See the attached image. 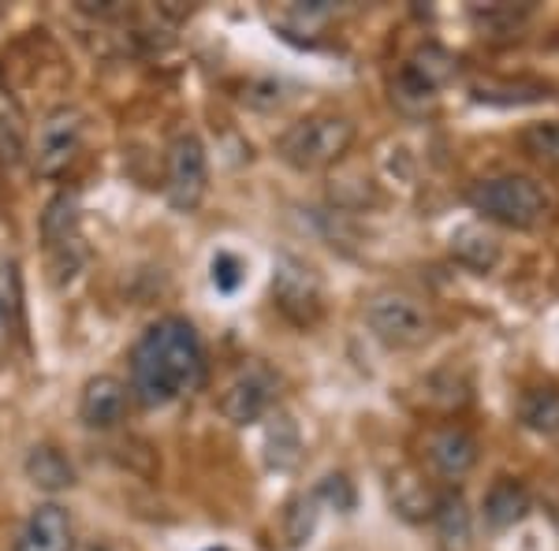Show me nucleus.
Masks as SVG:
<instances>
[{"label": "nucleus", "instance_id": "1", "mask_svg": "<svg viewBox=\"0 0 559 551\" xmlns=\"http://www.w3.org/2000/svg\"><path fill=\"white\" fill-rule=\"evenodd\" d=\"M202 339L183 318H160L131 350V395L150 410L173 406L202 381Z\"/></svg>", "mask_w": 559, "mask_h": 551}, {"label": "nucleus", "instance_id": "2", "mask_svg": "<svg viewBox=\"0 0 559 551\" xmlns=\"http://www.w3.org/2000/svg\"><path fill=\"white\" fill-rule=\"evenodd\" d=\"M355 142V123L336 112H313L276 139V157L295 171H321L336 165Z\"/></svg>", "mask_w": 559, "mask_h": 551}, {"label": "nucleus", "instance_id": "3", "mask_svg": "<svg viewBox=\"0 0 559 551\" xmlns=\"http://www.w3.org/2000/svg\"><path fill=\"white\" fill-rule=\"evenodd\" d=\"M466 202H471L474 213H481L485 220L503 224V228H515V231L537 228L548 213V194L540 191V183L530 176L477 179L471 187V194H466Z\"/></svg>", "mask_w": 559, "mask_h": 551}, {"label": "nucleus", "instance_id": "4", "mask_svg": "<svg viewBox=\"0 0 559 551\" xmlns=\"http://www.w3.org/2000/svg\"><path fill=\"white\" fill-rule=\"evenodd\" d=\"M366 324H369V332L392 350L421 347L432 332V321H429V313L421 310V302L403 291H377L369 298Z\"/></svg>", "mask_w": 559, "mask_h": 551}, {"label": "nucleus", "instance_id": "5", "mask_svg": "<svg viewBox=\"0 0 559 551\" xmlns=\"http://www.w3.org/2000/svg\"><path fill=\"white\" fill-rule=\"evenodd\" d=\"M210 191V157L194 131H183L168 142L165 153V194L179 213H194Z\"/></svg>", "mask_w": 559, "mask_h": 551}, {"label": "nucleus", "instance_id": "6", "mask_svg": "<svg viewBox=\"0 0 559 551\" xmlns=\"http://www.w3.org/2000/svg\"><path fill=\"white\" fill-rule=\"evenodd\" d=\"M83 131H86V123L79 108H71V105L52 108L41 120L38 139H34V153H31L34 171L45 179L64 176L71 168V160L79 157V149H83Z\"/></svg>", "mask_w": 559, "mask_h": 551}, {"label": "nucleus", "instance_id": "7", "mask_svg": "<svg viewBox=\"0 0 559 551\" xmlns=\"http://www.w3.org/2000/svg\"><path fill=\"white\" fill-rule=\"evenodd\" d=\"M276 373L269 366H261V361H250V366H242L236 376L228 381V387L221 392V414L228 418L231 424H254L269 414V406L276 403Z\"/></svg>", "mask_w": 559, "mask_h": 551}, {"label": "nucleus", "instance_id": "8", "mask_svg": "<svg viewBox=\"0 0 559 551\" xmlns=\"http://www.w3.org/2000/svg\"><path fill=\"white\" fill-rule=\"evenodd\" d=\"M273 298L284 318L295 324H313L321 318V279L313 276L310 265L295 257H280L273 276Z\"/></svg>", "mask_w": 559, "mask_h": 551}, {"label": "nucleus", "instance_id": "9", "mask_svg": "<svg viewBox=\"0 0 559 551\" xmlns=\"http://www.w3.org/2000/svg\"><path fill=\"white\" fill-rule=\"evenodd\" d=\"M128 406H131V387L120 376L112 373L90 376L83 384V395H79V421L94 432H108L128 418Z\"/></svg>", "mask_w": 559, "mask_h": 551}, {"label": "nucleus", "instance_id": "10", "mask_svg": "<svg viewBox=\"0 0 559 551\" xmlns=\"http://www.w3.org/2000/svg\"><path fill=\"white\" fill-rule=\"evenodd\" d=\"M75 548V522L60 503H41L26 514L12 540V551H71Z\"/></svg>", "mask_w": 559, "mask_h": 551}, {"label": "nucleus", "instance_id": "11", "mask_svg": "<svg viewBox=\"0 0 559 551\" xmlns=\"http://www.w3.org/2000/svg\"><path fill=\"white\" fill-rule=\"evenodd\" d=\"M41 235H45V247H49V254L57 257V273L68 276L75 273V261L71 254H83V235H79V197L75 194H57L49 205H45L41 213Z\"/></svg>", "mask_w": 559, "mask_h": 551}, {"label": "nucleus", "instance_id": "12", "mask_svg": "<svg viewBox=\"0 0 559 551\" xmlns=\"http://www.w3.org/2000/svg\"><path fill=\"white\" fill-rule=\"evenodd\" d=\"M426 463L432 474H440L444 481H459L477 466V440L463 424H440L426 436Z\"/></svg>", "mask_w": 559, "mask_h": 551}, {"label": "nucleus", "instance_id": "13", "mask_svg": "<svg viewBox=\"0 0 559 551\" xmlns=\"http://www.w3.org/2000/svg\"><path fill=\"white\" fill-rule=\"evenodd\" d=\"M23 474H26V481L34 488H41V492H68V488L79 481L71 458L52 444H34L26 451Z\"/></svg>", "mask_w": 559, "mask_h": 551}, {"label": "nucleus", "instance_id": "14", "mask_svg": "<svg viewBox=\"0 0 559 551\" xmlns=\"http://www.w3.org/2000/svg\"><path fill=\"white\" fill-rule=\"evenodd\" d=\"M432 522H437V540L444 551H471L474 518L466 511V500L459 492H444L432 503Z\"/></svg>", "mask_w": 559, "mask_h": 551}, {"label": "nucleus", "instance_id": "15", "mask_svg": "<svg viewBox=\"0 0 559 551\" xmlns=\"http://www.w3.org/2000/svg\"><path fill=\"white\" fill-rule=\"evenodd\" d=\"M485 522H489L492 529H508L522 522L530 514V492L522 481H511V477H500V481H492V488L485 492Z\"/></svg>", "mask_w": 559, "mask_h": 551}, {"label": "nucleus", "instance_id": "16", "mask_svg": "<svg viewBox=\"0 0 559 551\" xmlns=\"http://www.w3.org/2000/svg\"><path fill=\"white\" fill-rule=\"evenodd\" d=\"M31 153V128H26V112L20 108L8 89H0V165L15 168Z\"/></svg>", "mask_w": 559, "mask_h": 551}, {"label": "nucleus", "instance_id": "17", "mask_svg": "<svg viewBox=\"0 0 559 551\" xmlns=\"http://www.w3.org/2000/svg\"><path fill=\"white\" fill-rule=\"evenodd\" d=\"M452 254L459 265L474 268V273H492L496 261H500V242L477 224H466V228L452 231Z\"/></svg>", "mask_w": 559, "mask_h": 551}, {"label": "nucleus", "instance_id": "18", "mask_svg": "<svg viewBox=\"0 0 559 551\" xmlns=\"http://www.w3.org/2000/svg\"><path fill=\"white\" fill-rule=\"evenodd\" d=\"M519 418L540 436H559V392L556 387H530L519 399Z\"/></svg>", "mask_w": 559, "mask_h": 551}, {"label": "nucleus", "instance_id": "19", "mask_svg": "<svg viewBox=\"0 0 559 551\" xmlns=\"http://www.w3.org/2000/svg\"><path fill=\"white\" fill-rule=\"evenodd\" d=\"M265 447H269V466L276 469H292L299 463V451H302V440H299V429L287 414L269 421V436H265Z\"/></svg>", "mask_w": 559, "mask_h": 551}, {"label": "nucleus", "instance_id": "20", "mask_svg": "<svg viewBox=\"0 0 559 551\" xmlns=\"http://www.w3.org/2000/svg\"><path fill=\"white\" fill-rule=\"evenodd\" d=\"M519 146L530 160H537V165L559 168V120L530 123V128L519 134Z\"/></svg>", "mask_w": 559, "mask_h": 551}, {"label": "nucleus", "instance_id": "21", "mask_svg": "<svg viewBox=\"0 0 559 551\" xmlns=\"http://www.w3.org/2000/svg\"><path fill=\"white\" fill-rule=\"evenodd\" d=\"M318 503H321L318 492H313V495H299V500L287 503V511H284V537H287V544H302V540H310L313 526H318Z\"/></svg>", "mask_w": 559, "mask_h": 551}, {"label": "nucleus", "instance_id": "22", "mask_svg": "<svg viewBox=\"0 0 559 551\" xmlns=\"http://www.w3.org/2000/svg\"><path fill=\"white\" fill-rule=\"evenodd\" d=\"M477 101L485 105H526V101H540V97H548V86L540 83H519V86H477L474 89Z\"/></svg>", "mask_w": 559, "mask_h": 551}, {"label": "nucleus", "instance_id": "23", "mask_svg": "<svg viewBox=\"0 0 559 551\" xmlns=\"http://www.w3.org/2000/svg\"><path fill=\"white\" fill-rule=\"evenodd\" d=\"M530 8H503V4H492V8H485V12H474V23H481L489 34H511L515 26L522 23V15H526Z\"/></svg>", "mask_w": 559, "mask_h": 551}, {"label": "nucleus", "instance_id": "24", "mask_svg": "<svg viewBox=\"0 0 559 551\" xmlns=\"http://www.w3.org/2000/svg\"><path fill=\"white\" fill-rule=\"evenodd\" d=\"M239 279H242V265H239V257L221 254V257L213 261V284L221 287V291H236Z\"/></svg>", "mask_w": 559, "mask_h": 551}]
</instances>
